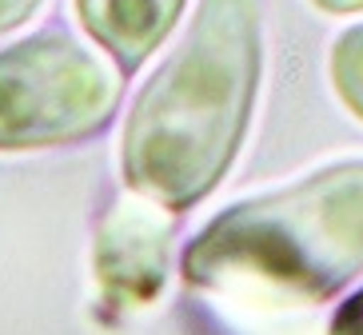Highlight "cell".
I'll use <instances>...</instances> for the list:
<instances>
[{"mask_svg":"<svg viewBox=\"0 0 363 335\" xmlns=\"http://www.w3.org/2000/svg\"><path fill=\"white\" fill-rule=\"evenodd\" d=\"M259 72V4L200 0L188 33L128 112L120 140L124 184L172 216L203 204L244 148Z\"/></svg>","mask_w":363,"mask_h":335,"instance_id":"6da1fadb","label":"cell"},{"mask_svg":"<svg viewBox=\"0 0 363 335\" xmlns=\"http://www.w3.org/2000/svg\"><path fill=\"white\" fill-rule=\"evenodd\" d=\"M188 292L240 312H303L363 276V160L224 208L180 256Z\"/></svg>","mask_w":363,"mask_h":335,"instance_id":"7a4b0ae2","label":"cell"},{"mask_svg":"<svg viewBox=\"0 0 363 335\" xmlns=\"http://www.w3.org/2000/svg\"><path fill=\"white\" fill-rule=\"evenodd\" d=\"M320 12H331V16H352V12H363V0H311Z\"/></svg>","mask_w":363,"mask_h":335,"instance_id":"9c48e42d","label":"cell"},{"mask_svg":"<svg viewBox=\"0 0 363 335\" xmlns=\"http://www.w3.org/2000/svg\"><path fill=\"white\" fill-rule=\"evenodd\" d=\"M172 248V212L144 200L140 192L120 195L108 204L96 224V268L100 300L112 312H144L168 280Z\"/></svg>","mask_w":363,"mask_h":335,"instance_id":"277c9868","label":"cell"},{"mask_svg":"<svg viewBox=\"0 0 363 335\" xmlns=\"http://www.w3.org/2000/svg\"><path fill=\"white\" fill-rule=\"evenodd\" d=\"M328 76L340 104L355 120H363V24H352L335 36L328 56Z\"/></svg>","mask_w":363,"mask_h":335,"instance_id":"8992f818","label":"cell"},{"mask_svg":"<svg viewBox=\"0 0 363 335\" xmlns=\"http://www.w3.org/2000/svg\"><path fill=\"white\" fill-rule=\"evenodd\" d=\"M188 0H76L84 33L132 76L180 24Z\"/></svg>","mask_w":363,"mask_h":335,"instance_id":"5b68a950","label":"cell"},{"mask_svg":"<svg viewBox=\"0 0 363 335\" xmlns=\"http://www.w3.org/2000/svg\"><path fill=\"white\" fill-rule=\"evenodd\" d=\"M328 335H363V288L343 303L340 312L331 315Z\"/></svg>","mask_w":363,"mask_h":335,"instance_id":"52a82bcc","label":"cell"},{"mask_svg":"<svg viewBox=\"0 0 363 335\" xmlns=\"http://www.w3.org/2000/svg\"><path fill=\"white\" fill-rule=\"evenodd\" d=\"M40 8V0H0V33H12Z\"/></svg>","mask_w":363,"mask_h":335,"instance_id":"ba28073f","label":"cell"},{"mask_svg":"<svg viewBox=\"0 0 363 335\" xmlns=\"http://www.w3.org/2000/svg\"><path fill=\"white\" fill-rule=\"evenodd\" d=\"M120 76L60 28L0 48V152L100 136L120 108Z\"/></svg>","mask_w":363,"mask_h":335,"instance_id":"3957f363","label":"cell"}]
</instances>
